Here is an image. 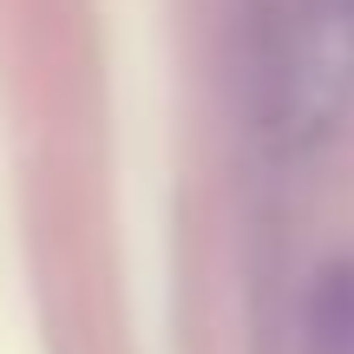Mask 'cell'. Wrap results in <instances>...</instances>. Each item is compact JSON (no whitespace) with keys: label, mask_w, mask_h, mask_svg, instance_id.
Returning a JSON list of instances; mask_svg holds the SVG:
<instances>
[{"label":"cell","mask_w":354,"mask_h":354,"mask_svg":"<svg viewBox=\"0 0 354 354\" xmlns=\"http://www.w3.org/2000/svg\"><path fill=\"white\" fill-rule=\"evenodd\" d=\"M243 86L269 138H328L354 99V0H250Z\"/></svg>","instance_id":"1"},{"label":"cell","mask_w":354,"mask_h":354,"mask_svg":"<svg viewBox=\"0 0 354 354\" xmlns=\"http://www.w3.org/2000/svg\"><path fill=\"white\" fill-rule=\"evenodd\" d=\"M302 354H354V263L322 269L302 315Z\"/></svg>","instance_id":"2"}]
</instances>
